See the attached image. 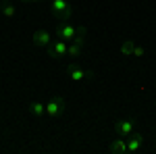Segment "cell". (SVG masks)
<instances>
[{
	"label": "cell",
	"mask_w": 156,
	"mask_h": 154,
	"mask_svg": "<svg viewBox=\"0 0 156 154\" xmlns=\"http://www.w3.org/2000/svg\"><path fill=\"white\" fill-rule=\"evenodd\" d=\"M50 13L58 21L67 23V21H71V17H73V4L69 0H50Z\"/></svg>",
	"instance_id": "1"
},
{
	"label": "cell",
	"mask_w": 156,
	"mask_h": 154,
	"mask_svg": "<svg viewBox=\"0 0 156 154\" xmlns=\"http://www.w3.org/2000/svg\"><path fill=\"white\" fill-rule=\"evenodd\" d=\"M67 108V102L62 96H52L48 102H46V117L48 119H58Z\"/></svg>",
	"instance_id": "2"
},
{
	"label": "cell",
	"mask_w": 156,
	"mask_h": 154,
	"mask_svg": "<svg viewBox=\"0 0 156 154\" xmlns=\"http://www.w3.org/2000/svg\"><path fill=\"white\" fill-rule=\"evenodd\" d=\"M135 125H137V121L133 117L129 119H121L117 121L115 125H112V131H115V135H121V138H129L133 131H135Z\"/></svg>",
	"instance_id": "3"
},
{
	"label": "cell",
	"mask_w": 156,
	"mask_h": 154,
	"mask_svg": "<svg viewBox=\"0 0 156 154\" xmlns=\"http://www.w3.org/2000/svg\"><path fill=\"white\" fill-rule=\"evenodd\" d=\"M67 77H69L73 83H79V81H83V79H87V77H94V73L85 71L83 67H79V65H75V63H69V65H67Z\"/></svg>",
	"instance_id": "4"
},
{
	"label": "cell",
	"mask_w": 156,
	"mask_h": 154,
	"mask_svg": "<svg viewBox=\"0 0 156 154\" xmlns=\"http://www.w3.org/2000/svg\"><path fill=\"white\" fill-rule=\"evenodd\" d=\"M67 48H69V42L58 38V40H52L46 46V52H48L50 59H62V56H67Z\"/></svg>",
	"instance_id": "5"
},
{
	"label": "cell",
	"mask_w": 156,
	"mask_h": 154,
	"mask_svg": "<svg viewBox=\"0 0 156 154\" xmlns=\"http://www.w3.org/2000/svg\"><path fill=\"white\" fill-rule=\"evenodd\" d=\"M52 40H54V38H52V34H50L48 29H36V31L31 34V44H34V46H40V48H46Z\"/></svg>",
	"instance_id": "6"
},
{
	"label": "cell",
	"mask_w": 156,
	"mask_h": 154,
	"mask_svg": "<svg viewBox=\"0 0 156 154\" xmlns=\"http://www.w3.org/2000/svg\"><path fill=\"white\" fill-rule=\"evenodd\" d=\"M77 31H79V27H75V25H71V23H65L56 29V38L65 40V42H73V38L77 36Z\"/></svg>",
	"instance_id": "7"
},
{
	"label": "cell",
	"mask_w": 156,
	"mask_h": 154,
	"mask_svg": "<svg viewBox=\"0 0 156 154\" xmlns=\"http://www.w3.org/2000/svg\"><path fill=\"white\" fill-rule=\"evenodd\" d=\"M142 144H144V135H142V133H131L129 140H127V152H129V154L140 152Z\"/></svg>",
	"instance_id": "8"
},
{
	"label": "cell",
	"mask_w": 156,
	"mask_h": 154,
	"mask_svg": "<svg viewBox=\"0 0 156 154\" xmlns=\"http://www.w3.org/2000/svg\"><path fill=\"white\" fill-rule=\"evenodd\" d=\"M108 152H112V154H125V152H127V138L117 135V140H112V142L108 144Z\"/></svg>",
	"instance_id": "9"
},
{
	"label": "cell",
	"mask_w": 156,
	"mask_h": 154,
	"mask_svg": "<svg viewBox=\"0 0 156 154\" xmlns=\"http://www.w3.org/2000/svg\"><path fill=\"white\" fill-rule=\"evenodd\" d=\"M27 108H29V113H31V115H34L36 119L46 117V104H44V102H40V100H36V102H31V104H29Z\"/></svg>",
	"instance_id": "10"
},
{
	"label": "cell",
	"mask_w": 156,
	"mask_h": 154,
	"mask_svg": "<svg viewBox=\"0 0 156 154\" xmlns=\"http://www.w3.org/2000/svg\"><path fill=\"white\" fill-rule=\"evenodd\" d=\"M0 13H2V17H6V19H15L17 17V9L12 6L11 2H2V6H0Z\"/></svg>",
	"instance_id": "11"
},
{
	"label": "cell",
	"mask_w": 156,
	"mask_h": 154,
	"mask_svg": "<svg viewBox=\"0 0 156 154\" xmlns=\"http://www.w3.org/2000/svg\"><path fill=\"white\" fill-rule=\"evenodd\" d=\"M133 48H135V42H133V40H127V42H123V44H121V54H123V56H133Z\"/></svg>",
	"instance_id": "12"
},
{
	"label": "cell",
	"mask_w": 156,
	"mask_h": 154,
	"mask_svg": "<svg viewBox=\"0 0 156 154\" xmlns=\"http://www.w3.org/2000/svg\"><path fill=\"white\" fill-rule=\"evenodd\" d=\"M81 48H83V46H79V44H75V42H69V48H67V54H69L71 59H77V56L81 54Z\"/></svg>",
	"instance_id": "13"
},
{
	"label": "cell",
	"mask_w": 156,
	"mask_h": 154,
	"mask_svg": "<svg viewBox=\"0 0 156 154\" xmlns=\"http://www.w3.org/2000/svg\"><path fill=\"white\" fill-rule=\"evenodd\" d=\"M73 42L79 44V46H85V27H79V31H77V36L73 38Z\"/></svg>",
	"instance_id": "14"
},
{
	"label": "cell",
	"mask_w": 156,
	"mask_h": 154,
	"mask_svg": "<svg viewBox=\"0 0 156 154\" xmlns=\"http://www.w3.org/2000/svg\"><path fill=\"white\" fill-rule=\"evenodd\" d=\"M144 54H146V50H144L142 46H137V44H135V48H133V56H137V59H142Z\"/></svg>",
	"instance_id": "15"
},
{
	"label": "cell",
	"mask_w": 156,
	"mask_h": 154,
	"mask_svg": "<svg viewBox=\"0 0 156 154\" xmlns=\"http://www.w3.org/2000/svg\"><path fill=\"white\" fill-rule=\"evenodd\" d=\"M21 2H27V4H40V2H44V0H21Z\"/></svg>",
	"instance_id": "16"
}]
</instances>
